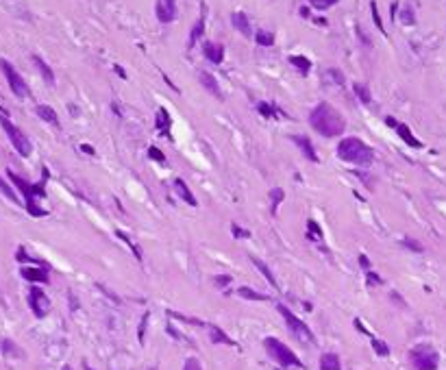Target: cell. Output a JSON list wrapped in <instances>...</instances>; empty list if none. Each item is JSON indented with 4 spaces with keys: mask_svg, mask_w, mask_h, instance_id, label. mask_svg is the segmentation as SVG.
<instances>
[{
    "mask_svg": "<svg viewBox=\"0 0 446 370\" xmlns=\"http://www.w3.org/2000/svg\"><path fill=\"white\" fill-rule=\"evenodd\" d=\"M370 11H372V22H375V26H377L381 33H385V26H383V22H381V15H379V11H377V3H375V0L370 3Z\"/></svg>",
    "mask_w": 446,
    "mask_h": 370,
    "instance_id": "obj_33",
    "label": "cell"
},
{
    "mask_svg": "<svg viewBox=\"0 0 446 370\" xmlns=\"http://www.w3.org/2000/svg\"><path fill=\"white\" fill-rule=\"evenodd\" d=\"M338 157L342 161L355 163V165H370L375 161L372 148L366 142H361L359 137H344L338 144Z\"/></svg>",
    "mask_w": 446,
    "mask_h": 370,
    "instance_id": "obj_3",
    "label": "cell"
},
{
    "mask_svg": "<svg viewBox=\"0 0 446 370\" xmlns=\"http://www.w3.org/2000/svg\"><path fill=\"white\" fill-rule=\"evenodd\" d=\"M203 35H205V17H200V20L194 24L192 33H189V44H187L189 48H192V46H194V44H196V42H198Z\"/></svg>",
    "mask_w": 446,
    "mask_h": 370,
    "instance_id": "obj_27",
    "label": "cell"
},
{
    "mask_svg": "<svg viewBox=\"0 0 446 370\" xmlns=\"http://www.w3.org/2000/svg\"><path fill=\"white\" fill-rule=\"evenodd\" d=\"M0 350H3V355H7V357H22L24 355L22 350L17 348L15 342H11V340H0Z\"/></svg>",
    "mask_w": 446,
    "mask_h": 370,
    "instance_id": "obj_25",
    "label": "cell"
},
{
    "mask_svg": "<svg viewBox=\"0 0 446 370\" xmlns=\"http://www.w3.org/2000/svg\"><path fill=\"white\" fill-rule=\"evenodd\" d=\"M203 52H205V57L211 63H222V59H224V46L222 44L205 42L203 44Z\"/></svg>",
    "mask_w": 446,
    "mask_h": 370,
    "instance_id": "obj_13",
    "label": "cell"
},
{
    "mask_svg": "<svg viewBox=\"0 0 446 370\" xmlns=\"http://www.w3.org/2000/svg\"><path fill=\"white\" fill-rule=\"evenodd\" d=\"M326 77H331L335 83H338V85H344V83H346V79H344V74L338 70V68H331V70H326Z\"/></svg>",
    "mask_w": 446,
    "mask_h": 370,
    "instance_id": "obj_35",
    "label": "cell"
},
{
    "mask_svg": "<svg viewBox=\"0 0 446 370\" xmlns=\"http://www.w3.org/2000/svg\"><path fill=\"white\" fill-rule=\"evenodd\" d=\"M253 266L257 268V270H259L263 276H266V281L272 285V288H275V290H279V283H277V279H275V274H272V270H270V268H268L266 264L261 262L259 257H253Z\"/></svg>",
    "mask_w": 446,
    "mask_h": 370,
    "instance_id": "obj_21",
    "label": "cell"
},
{
    "mask_svg": "<svg viewBox=\"0 0 446 370\" xmlns=\"http://www.w3.org/2000/svg\"><path fill=\"white\" fill-rule=\"evenodd\" d=\"M0 126H3V131L7 133V137H9V142L13 144V148L17 153H20V157H31V153H33V144H31V140L26 137L24 133H22V128H17L11 120L9 118H0Z\"/></svg>",
    "mask_w": 446,
    "mask_h": 370,
    "instance_id": "obj_6",
    "label": "cell"
},
{
    "mask_svg": "<svg viewBox=\"0 0 446 370\" xmlns=\"http://www.w3.org/2000/svg\"><path fill=\"white\" fill-rule=\"evenodd\" d=\"M231 22H233V29H235V31H240L244 37H250V35H253V29H250V22H248L246 13L235 11V13L231 15Z\"/></svg>",
    "mask_w": 446,
    "mask_h": 370,
    "instance_id": "obj_15",
    "label": "cell"
},
{
    "mask_svg": "<svg viewBox=\"0 0 446 370\" xmlns=\"http://www.w3.org/2000/svg\"><path fill=\"white\" fill-rule=\"evenodd\" d=\"M31 59H33V63H35V66H37V70H40V74L44 77V81H46L48 85H54V72H52V68L48 66V63L44 61V59L40 57V54H33Z\"/></svg>",
    "mask_w": 446,
    "mask_h": 370,
    "instance_id": "obj_18",
    "label": "cell"
},
{
    "mask_svg": "<svg viewBox=\"0 0 446 370\" xmlns=\"http://www.w3.org/2000/svg\"><path fill=\"white\" fill-rule=\"evenodd\" d=\"M183 370H203V366H200V362L196 357H189V359H185Z\"/></svg>",
    "mask_w": 446,
    "mask_h": 370,
    "instance_id": "obj_36",
    "label": "cell"
},
{
    "mask_svg": "<svg viewBox=\"0 0 446 370\" xmlns=\"http://www.w3.org/2000/svg\"><path fill=\"white\" fill-rule=\"evenodd\" d=\"M146 325H148V313H144L142 316V322H140V331H138V338L144 344V333H146Z\"/></svg>",
    "mask_w": 446,
    "mask_h": 370,
    "instance_id": "obj_39",
    "label": "cell"
},
{
    "mask_svg": "<svg viewBox=\"0 0 446 370\" xmlns=\"http://www.w3.org/2000/svg\"><path fill=\"white\" fill-rule=\"evenodd\" d=\"M292 142L303 151V155L307 157L309 161H314V163H318L320 161V157H318V153H316V148H314V144L309 142V137H305V135H292Z\"/></svg>",
    "mask_w": 446,
    "mask_h": 370,
    "instance_id": "obj_12",
    "label": "cell"
},
{
    "mask_svg": "<svg viewBox=\"0 0 446 370\" xmlns=\"http://www.w3.org/2000/svg\"><path fill=\"white\" fill-rule=\"evenodd\" d=\"M257 111L263 116V118H275L277 116V111H275V107H270L268 103H259L257 105Z\"/></svg>",
    "mask_w": 446,
    "mask_h": 370,
    "instance_id": "obj_34",
    "label": "cell"
},
{
    "mask_svg": "<svg viewBox=\"0 0 446 370\" xmlns=\"http://www.w3.org/2000/svg\"><path fill=\"white\" fill-rule=\"evenodd\" d=\"M238 296H242V299H246V301H268L266 294L255 292L253 288H246V285H242V288L238 290Z\"/></svg>",
    "mask_w": 446,
    "mask_h": 370,
    "instance_id": "obj_26",
    "label": "cell"
},
{
    "mask_svg": "<svg viewBox=\"0 0 446 370\" xmlns=\"http://www.w3.org/2000/svg\"><path fill=\"white\" fill-rule=\"evenodd\" d=\"M372 348H375V353H377V355H381V357H387V355H390V346L385 344L383 340L372 338Z\"/></svg>",
    "mask_w": 446,
    "mask_h": 370,
    "instance_id": "obj_32",
    "label": "cell"
},
{
    "mask_svg": "<svg viewBox=\"0 0 446 370\" xmlns=\"http://www.w3.org/2000/svg\"><path fill=\"white\" fill-rule=\"evenodd\" d=\"M148 155H150V159L159 161V163H163V161H166V155H163V153L159 151V148H154V146H152L150 151H148Z\"/></svg>",
    "mask_w": 446,
    "mask_h": 370,
    "instance_id": "obj_38",
    "label": "cell"
},
{
    "mask_svg": "<svg viewBox=\"0 0 446 370\" xmlns=\"http://www.w3.org/2000/svg\"><path fill=\"white\" fill-rule=\"evenodd\" d=\"M115 235L120 237V239H124V242L129 244V248H131V251L135 253V257H138V262H142V251H140V246H138V244H133V239H131L129 235H126L124 231H115Z\"/></svg>",
    "mask_w": 446,
    "mask_h": 370,
    "instance_id": "obj_31",
    "label": "cell"
},
{
    "mask_svg": "<svg viewBox=\"0 0 446 370\" xmlns=\"http://www.w3.org/2000/svg\"><path fill=\"white\" fill-rule=\"evenodd\" d=\"M368 283H370V285H381V276L368 270Z\"/></svg>",
    "mask_w": 446,
    "mask_h": 370,
    "instance_id": "obj_43",
    "label": "cell"
},
{
    "mask_svg": "<svg viewBox=\"0 0 446 370\" xmlns=\"http://www.w3.org/2000/svg\"><path fill=\"white\" fill-rule=\"evenodd\" d=\"M359 266L363 268V270H370V259L366 255H359Z\"/></svg>",
    "mask_w": 446,
    "mask_h": 370,
    "instance_id": "obj_46",
    "label": "cell"
},
{
    "mask_svg": "<svg viewBox=\"0 0 446 370\" xmlns=\"http://www.w3.org/2000/svg\"><path fill=\"white\" fill-rule=\"evenodd\" d=\"M309 124L324 137H338L344 133V128H346V120H344V116L333 105L320 103V105L314 107L312 114H309Z\"/></svg>",
    "mask_w": 446,
    "mask_h": 370,
    "instance_id": "obj_1",
    "label": "cell"
},
{
    "mask_svg": "<svg viewBox=\"0 0 446 370\" xmlns=\"http://www.w3.org/2000/svg\"><path fill=\"white\" fill-rule=\"evenodd\" d=\"M81 151L87 153V155H96V151H94V148L89 146V144H83V146H81Z\"/></svg>",
    "mask_w": 446,
    "mask_h": 370,
    "instance_id": "obj_47",
    "label": "cell"
},
{
    "mask_svg": "<svg viewBox=\"0 0 446 370\" xmlns=\"http://www.w3.org/2000/svg\"><path fill=\"white\" fill-rule=\"evenodd\" d=\"M198 81L203 83V87L209 91V94H214L216 98H222L220 85H218V81H216L214 74H209V72H200V74H198Z\"/></svg>",
    "mask_w": 446,
    "mask_h": 370,
    "instance_id": "obj_16",
    "label": "cell"
},
{
    "mask_svg": "<svg viewBox=\"0 0 446 370\" xmlns=\"http://www.w3.org/2000/svg\"><path fill=\"white\" fill-rule=\"evenodd\" d=\"M255 42H257L259 46H272V44H275V33L257 31V33H255Z\"/></svg>",
    "mask_w": 446,
    "mask_h": 370,
    "instance_id": "obj_30",
    "label": "cell"
},
{
    "mask_svg": "<svg viewBox=\"0 0 446 370\" xmlns=\"http://www.w3.org/2000/svg\"><path fill=\"white\" fill-rule=\"evenodd\" d=\"M289 63H292L300 74H309V70H312V61H309L307 57H303V54H292V57H289Z\"/></svg>",
    "mask_w": 446,
    "mask_h": 370,
    "instance_id": "obj_24",
    "label": "cell"
},
{
    "mask_svg": "<svg viewBox=\"0 0 446 370\" xmlns=\"http://www.w3.org/2000/svg\"><path fill=\"white\" fill-rule=\"evenodd\" d=\"M85 370H94V368H89V366H85Z\"/></svg>",
    "mask_w": 446,
    "mask_h": 370,
    "instance_id": "obj_52",
    "label": "cell"
},
{
    "mask_svg": "<svg viewBox=\"0 0 446 370\" xmlns=\"http://www.w3.org/2000/svg\"><path fill=\"white\" fill-rule=\"evenodd\" d=\"M29 305H31V311L37 318H44L48 313V309H50L48 296L44 294V290H40V288H31V292H29Z\"/></svg>",
    "mask_w": 446,
    "mask_h": 370,
    "instance_id": "obj_9",
    "label": "cell"
},
{
    "mask_svg": "<svg viewBox=\"0 0 446 370\" xmlns=\"http://www.w3.org/2000/svg\"><path fill=\"white\" fill-rule=\"evenodd\" d=\"M353 89H355V94H357V98L361 100L363 105H370L372 103V94H370V89L363 85V83H355Z\"/></svg>",
    "mask_w": 446,
    "mask_h": 370,
    "instance_id": "obj_28",
    "label": "cell"
},
{
    "mask_svg": "<svg viewBox=\"0 0 446 370\" xmlns=\"http://www.w3.org/2000/svg\"><path fill=\"white\" fill-rule=\"evenodd\" d=\"M320 370H342V362L335 353H324L320 357Z\"/></svg>",
    "mask_w": 446,
    "mask_h": 370,
    "instance_id": "obj_22",
    "label": "cell"
},
{
    "mask_svg": "<svg viewBox=\"0 0 446 370\" xmlns=\"http://www.w3.org/2000/svg\"><path fill=\"white\" fill-rule=\"evenodd\" d=\"M277 307H279V313L283 316L287 329L292 331V336H294L298 342H303V344H316V338H314L312 329H309L305 322L296 316V313H292V309L285 307V305H277Z\"/></svg>",
    "mask_w": 446,
    "mask_h": 370,
    "instance_id": "obj_5",
    "label": "cell"
},
{
    "mask_svg": "<svg viewBox=\"0 0 446 370\" xmlns=\"http://www.w3.org/2000/svg\"><path fill=\"white\" fill-rule=\"evenodd\" d=\"M0 70H3L9 87H11V91L17 98H29L31 96V89H29V85H26V81L20 77V72H17L7 59H0Z\"/></svg>",
    "mask_w": 446,
    "mask_h": 370,
    "instance_id": "obj_8",
    "label": "cell"
},
{
    "mask_svg": "<svg viewBox=\"0 0 446 370\" xmlns=\"http://www.w3.org/2000/svg\"><path fill=\"white\" fill-rule=\"evenodd\" d=\"M170 124H172V120H170V114H168V109H159L157 111V128L163 133V135H170Z\"/></svg>",
    "mask_w": 446,
    "mask_h": 370,
    "instance_id": "obj_23",
    "label": "cell"
},
{
    "mask_svg": "<svg viewBox=\"0 0 446 370\" xmlns=\"http://www.w3.org/2000/svg\"><path fill=\"white\" fill-rule=\"evenodd\" d=\"M400 20H403L407 26H412V24L416 22V17H414V13H412V9L405 7V9H403V15H400Z\"/></svg>",
    "mask_w": 446,
    "mask_h": 370,
    "instance_id": "obj_37",
    "label": "cell"
},
{
    "mask_svg": "<svg viewBox=\"0 0 446 370\" xmlns=\"http://www.w3.org/2000/svg\"><path fill=\"white\" fill-rule=\"evenodd\" d=\"M174 190H177V194H179V196L187 202V205H192V207H196V205H198L196 196L192 194V190L187 188V183H185L183 179H177V181H174Z\"/></svg>",
    "mask_w": 446,
    "mask_h": 370,
    "instance_id": "obj_17",
    "label": "cell"
},
{
    "mask_svg": "<svg viewBox=\"0 0 446 370\" xmlns=\"http://www.w3.org/2000/svg\"><path fill=\"white\" fill-rule=\"evenodd\" d=\"M409 359H412L416 370H438V364H440V355L426 344L416 346L409 353Z\"/></svg>",
    "mask_w": 446,
    "mask_h": 370,
    "instance_id": "obj_7",
    "label": "cell"
},
{
    "mask_svg": "<svg viewBox=\"0 0 446 370\" xmlns=\"http://www.w3.org/2000/svg\"><path fill=\"white\" fill-rule=\"evenodd\" d=\"M0 192H3V196H7L9 200L13 202V205H17V202H20V198H17V194H15V190L11 188V185H9L3 177H0Z\"/></svg>",
    "mask_w": 446,
    "mask_h": 370,
    "instance_id": "obj_29",
    "label": "cell"
},
{
    "mask_svg": "<svg viewBox=\"0 0 446 370\" xmlns=\"http://www.w3.org/2000/svg\"><path fill=\"white\" fill-rule=\"evenodd\" d=\"M37 116L44 120V122H48V124H52V126H59V116H57V111H54L52 107H48V105H37Z\"/></svg>",
    "mask_w": 446,
    "mask_h": 370,
    "instance_id": "obj_19",
    "label": "cell"
},
{
    "mask_svg": "<svg viewBox=\"0 0 446 370\" xmlns=\"http://www.w3.org/2000/svg\"><path fill=\"white\" fill-rule=\"evenodd\" d=\"M385 122H387V126H392V128H394V124H396V120H394V118H385Z\"/></svg>",
    "mask_w": 446,
    "mask_h": 370,
    "instance_id": "obj_48",
    "label": "cell"
},
{
    "mask_svg": "<svg viewBox=\"0 0 446 370\" xmlns=\"http://www.w3.org/2000/svg\"><path fill=\"white\" fill-rule=\"evenodd\" d=\"M63 370H72V368H70V366H66V368H63Z\"/></svg>",
    "mask_w": 446,
    "mask_h": 370,
    "instance_id": "obj_51",
    "label": "cell"
},
{
    "mask_svg": "<svg viewBox=\"0 0 446 370\" xmlns=\"http://www.w3.org/2000/svg\"><path fill=\"white\" fill-rule=\"evenodd\" d=\"M115 72H118V74H120V77H122V79H126V74H124V70H122L120 66H115Z\"/></svg>",
    "mask_w": 446,
    "mask_h": 370,
    "instance_id": "obj_49",
    "label": "cell"
},
{
    "mask_svg": "<svg viewBox=\"0 0 446 370\" xmlns=\"http://www.w3.org/2000/svg\"><path fill=\"white\" fill-rule=\"evenodd\" d=\"M263 346H266L268 355L275 359L281 368H303V362L296 357V353L289 346H285L281 340L266 338V340H263Z\"/></svg>",
    "mask_w": 446,
    "mask_h": 370,
    "instance_id": "obj_4",
    "label": "cell"
},
{
    "mask_svg": "<svg viewBox=\"0 0 446 370\" xmlns=\"http://www.w3.org/2000/svg\"><path fill=\"white\" fill-rule=\"evenodd\" d=\"M394 128H396V133L400 135V140H403L407 146H412V148H422V142L418 140V137L412 133V128H409L407 124H403V122H396V124H394Z\"/></svg>",
    "mask_w": 446,
    "mask_h": 370,
    "instance_id": "obj_14",
    "label": "cell"
},
{
    "mask_svg": "<svg viewBox=\"0 0 446 370\" xmlns=\"http://www.w3.org/2000/svg\"><path fill=\"white\" fill-rule=\"evenodd\" d=\"M22 279L31 281V283H48L50 281V274L46 268H40V266H31V268H22L20 270Z\"/></svg>",
    "mask_w": 446,
    "mask_h": 370,
    "instance_id": "obj_11",
    "label": "cell"
},
{
    "mask_svg": "<svg viewBox=\"0 0 446 370\" xmlns=\"http://www.w3.org/2000/svg\"><path fill=\"white\" fill-rule=\"evenodd\" d=\"M233 235H235V237H248V231H244V229H240L238 225H233Z\"/></svg>",
    "mask_w": 446,
    "mask_h": 370,
    "instance_id": "obj_45",
    "label": "cell"
},
{
    "mask_svg": "<svg viewBox=\"0 0 446 370\" xmlns=\"http://www.w3.org/2000/svg\"><path fill=\"white\" fill-rule=\"evenodd\" d=\"M307 227H309V231H312V233H314L316 237H322V231H320V227H318L314 220H309V222H307Z\"/></svg>",
    "mask_w": 446,
    "mask_h": 370,
    "instance_id": "obj_41",
    "label": "cell"
},
{
    "mask_svg": "<svg viewBox=\"0 0 446 370\" xmlns=\"http://www.w3.org/2000/svg\"><path fill=\"white\" fill-rule=\"evenodd\" d=\"M335 3H340V0H329V5H335Z\"/></svg>",
    "mask_w": 446,
    "mask_h": 370,
    "instance_id": "obj_50",
    "label": "cell"
},
{
    "mask_svg": "<svg viewBox=\"0 0 446 370\" xmlns=\"http://www.w3.org/2000/svg\"><path fill=\"white\" fill-rule=\"evenodd\" d=\"M154 13H157V20L163 24H170L177 20V3L174 0H157L154 5Z\"/></svg>",
    "mask_w": 446,
    "mask_h": 370,
    "instance_id": "obj_10",
    "label": "cell"
},
{
    "mask_svg": "<svg viewBox=\"0 0 446 370\" xmlns=\"http://www.w3.org/2000/svg\"><path fill=\"white\" fill-rule=\"evenodd\" d=\"M9 179H11V183L17 188V192H22V196L26 200V211H29L31 216L35 218H42L46 216L48 211L40 207V198H46V179H48V172H44V179L40 183H29L26 179H22L20 174H15L13 170H9Z\"/></svg>",
    "mask_w": 446,
    "mask_h": 370,
    "instance_id": "obj_2",
    "label": "cell"
},
{
    "mask_svg": "<svg viewBox=\"0 0 446 370\" xmlns=\"http://www.w3.org/2000/svg\"><path fill=\"white\" fill-rule=\"evenodd\" d=\"M403 244L407 246V248H412V251H418V253H422V246L416 242V239H412V237H405L403 239Z\"/></svg>",
    "mask_w": 446,
    "mask_h": 370,
    "instance_id": "obj_40",
    "label": "cell"
},
{
    "mask_svg": "<svg viewBox=\"0 0 446 370\" xmlns=\"http://www.w3.org/2000/svg\"><path fill=\"white\" fill-rule=\"evenodd\" d=\"M209 338H211L214 344H229V346H235V342L226 336L222 329H218L216 325H209Z\"/></svg>",
    "mask_w": 446,
    "mask_h": 370,
    "instance_id": "obj_20",
    "label": "cell"
},
{
    "mask_svg": "<svg viewBox=\"0 0 446 370\" xmlns=\"http://www.w3.org/2000/svg\"><path fill=\"white\" fill-rule=\"evenodd\" d=\"M229 283H231V276H229V274L216 276V285H222V288H224V285H229Z\"/></svg>",
    "mask_w": 446,
    "mask_h": 370,
    "instance_id": "obj_42",
    "label": "cell"
},
{
    "mask_svg": "<svg viewBox=\"0 0 446 370\" xmlns=\"http://www.w3.org/2000/svg\"><path fill=\"white\" fill-rule=\"evenodd\" d=\"M309 3H312L316 9H326V7H331L329 0H309Z\"/></svg>",
    "mask_w": 446,
    "mask_h": 370,
    "instance_id": "obj_44",
    "label": "cell"
}]
</instances>
